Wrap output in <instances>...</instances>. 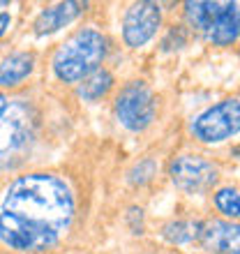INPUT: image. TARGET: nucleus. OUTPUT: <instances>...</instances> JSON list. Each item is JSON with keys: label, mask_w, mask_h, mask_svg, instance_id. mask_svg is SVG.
I'll return each instance as SVG.
<instances>
[{"label": "nucleus", "mask_w": 240, "mask_h": 254, "mask_svg": "<svg viewBox=\"0 0 240 254\" xmlns=\"http://www.w3.org/2000/svg\"><path fill=\"white\" fill-rule=\"evenodd\" d=\"M74 217V196L54 174L21 176L0 206V243L14 252L37 254L54 248Z\"/></svg>", "instance_id": "nucleus-1"}, {"label": "nucleus", "mask_w": 240, "mask_h": 254, "mask_svg": "<svg viewBox=\"0 0 240 254\" xmlns=\"http://www.w3.org/2000/svg\"><path fill=\"white\" fill-rule=\"evenodd\" d=\"M104 56H107V37L95 28H83L56 51L54 74L65 83L83 81L102 69Z\"/></svg>", "instance_id": "nucleus-2"}, {"label": "nucleus", "mask_w": 240, "mask_h": 254, "mask_svg": "<svg viewBox=\"0 0 240 254\" xmlns=\"http://www.w3.org/2000/svg\"><path fill=\"white\" fill-rule=\"evenodd\" d=\"M37 132V116L26 102H9L0 118V169L12 167L28 153Z\"/></svg>", "instance_id": "nucleus-3"}, {"label": "nucleus", "mask_w": 240, "mask_h": 254, "mask_svg": "<svg viewBox=\"0 0 240 254\" xmlns=\"http://www.w3.org/2000/svg\"><path fill=\"white\" fill-rule=\"evenodd\" d=\"M189 129L203 143H222L240 134V100H224L206 109L192 121Z\"/></svg>", "instance_id": "nucleus-4"}, {"label": "nucleus", "mask_w": 240, "mask_h": 254, "mask_svg": "<svg viewBox=\"0 0 240 254\" xmlns=\"http://www.w3.org/2000/svg\"><path fill=\"white\" fill-rule=\"evenodd\" d=\"M155 97L143 81H129L116 97V118L129 132H143L155 121Z\"/></svg>", "instance_id": "nucleus-5"}, {"label": "nucleus", "mask_w": 240, "mask_h": 254, "mask_svg": "<svg viewBox=\"0 0 240 254\" xmlns=\"http://www.w3.org/2000/svg\"><path fill=\"white\" fill-rule=\"evenodd\" d=\"M171 183L180 192L187 194H203L215 188L220 181V169L206 157L199 155H180L169 167Z\"/></svg>", "instance_id": "nucleus-6"}, {"label": "nucleus", "mask_w": 240, "mask_h": 254, "mask_svg": "<svg viewBox=\"0 0 240 254\" xmlns=\"http://www.w3.org/2000/svg\"><path fill=\"white\" fill-rule=\"evenodd\" d=\"M162 23V7L157 2H136L127 9L122 21V40L127 47L139 49L150 42Z\"/></svg>", "instance_id": "nucleus-7"}, {"label": "nucleus", "mask_w": 240, "mask_h": 254, "mask_svg": "<svg viewBox=\"0 0 240 254\" xmlns=\"http://www.w3.org/2000/svg\"><path fill=\"white\" fill-rule=\"evenodd\" d=\"M199 243L210 254H240V224L222 220L203 222Z\"/></svg>", "instance_id": "nucleus-8"}, {"label": "nucleus", "mask_w": 240, "mask_h": 254, "mask_svg": "<svg viewBox=\"0 0 240 254\" xmlns=\"http://www.w3.org/2000/svg\"><path fill=\"white\" fill-rule=\"evenodd\" d=\"M81 12H86V2H74V0H67V2H58L54 7H47L37 14L33 28L37 37H44V35H54L58 33L60 28L69 26Z\"/></svg>", "instance_id": "nucleus-9"}, {"label": "nucleus", "mask_w": 240, "mask_h": 254, "mask_svg": "<svg viewBox=\"0 0 240 254\" xmlns=\"http://www.w3.org/2000/svg\"><path fill=\"white\" fill-rule=\"evenodd\" d=\"M208 40L217 44V47H227L231 42L240 37V0L234 2H224V9L213 23V28L208 30Z\"/></svg>", "instance_id": "nucleus-10"}, {"label": "nucleus", "mask_w": 240, "mask_h": 254, "mask_svg": "<svg viewBox=\"0 0 240 254\" xmlns=\"http://www.w3.org/2000/svg\"><path fill=\"white\" fill-rule=\"evenodd\" d=\"M35 69V56L28 51H16L9 54L5 61L0 63V86L12 88L19 86L23 79H28Z\"/></svg>", "instance_id": "nucleus-11"}, {"label": "nucleus", "mask_w": 240, "mask_h": 254, "mask_svg": "<svg viewBox=\"0 0 240 254\" xmlns=\"http://www.w3.org/2000/svg\"><path fill=\"white\" fill-rule=\"evenodd\" d=\"M222 9H224V2H192L189 0L185 2V19L192 28L208 33L222 14Z\"/></svg>", "instance_id": "nucleus-12"}, {"label": "nucleus", "mask_w": 240, "mask_h": 254, "mask_svg": "<svg viewBox=\"0 0 240 254\" xmlns=\"http://www.w3.org/2000/svg\"><path fill=\"white\" fill-rule=\"evenodd\" d=\"M203 222H192V220H176L169 222L167 227L162 229V236L174 245H187L192 241H199Z\"/></svg>", "instance_id": "nucleus-13"}, {"label": "nucleus", "mask_w": 240, "mask_h": 254, "mask_svg": "<svg viewBox=\"0 0 240 254\" xmlns=\"http://www.w3.org/2000/svg\"><path fill=\"white\" fill-rule=\"evenodd\" d=\"M111 86H114L111 72L97 69V72L90 74L88 79H83V83H81V88H79V95L86 102H95V100H100V97H104V95L111 90Z\"/></svg>", "instance_id": "nucleus-14"}, {"label": "nucleus", "mask_w": 240, "mask_h": 254, "mask_svg": "<svg viewBox=\"0 0 240 254\" xmlns=\"http://www.w3.org/2000/svg\"><path fill=\"white\" fill-rule=\"evenodd\" d=\"M213 201H215V208H217L224 217L240 220V194H238V190H234V188L217 190Z\"/></svg>", "instance_id": "nucleus-15"}, {"label": "nucleus", "mask_w": 240, "mask_h": 254, "mask_svg": "<svg viewBox=\"0 0 240 254\" xmlns=\"http://www.w3.org/2000/svg\"><path fill=\"white\" fill-rule=\"evenodd\" d=\"M155 171H157V167H155L153 160H141L139 164L129 171V181H132L134 185H136V183H139V185H143V183H148L150 178H153Z\"/></svg>", "instance_id": "nucleus-16"}, {"label": "nucleus", "mask_w": 240, "mask_h": 254, "mask_svg": "<svg viewBox=\"0 0 240 254\" xmlns=\"http://www.w3.org/2000/svg\"><path fill=\"white\" fill-rule=\"evenodd\" d=\"M9 23H12V16H9V12H2V14H0V37L7 33Z\"/></svg>", "instance_id": "nucleus-17"}, {"label": "nucleus", "mask_w": 240, "mask_h": 254, "mask_svg": "<svg viewBox=\"0 0 240 254\" xmlns=\"http://www.w3.org/2000/svg\"><path fill=\"white\" fill-rule=\"evenodd\" d=\"M7 107H9V100H7L5 93H0V118H2V114L7 111Z\"/></svg>", "instance_id": "nucleus-18"}, {"label": "nucleus", "mask_w": 240, "mask_h": 254, "mask_svg": "<svg viewBox=\"0 0 240 254\" xmlns=\"http://www.w3.org/2000/svg\"><path fill=\"white\" fill-rule=\"evenodd\" d=\"M7 5H9V2H5V0H2V2H0V7H7Z\"/></svg>", "instance_id": "nucleus-19"}]
</instances>
